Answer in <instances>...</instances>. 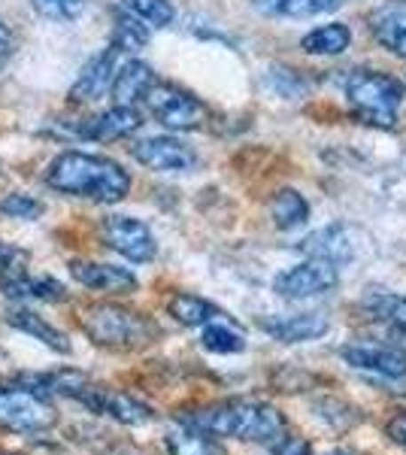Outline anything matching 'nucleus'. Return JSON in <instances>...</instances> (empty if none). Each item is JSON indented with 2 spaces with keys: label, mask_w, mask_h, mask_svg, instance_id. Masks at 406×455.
<instances>
[{
  "label": "nucleus",
  "mask_w": 406,
  "mask_h": 455,
  "mask_svg": "<svg viewBox=\"0 0 406 455\" xmlns=\"http://www.w3.org/2000/svg\"><path fill=\"white\" fill-rule=\"evenodd\" d=\"M143 104L152 113V119L170 131H197L206 122L203 100H197L186 88L161 83V79L149 85V92L143 94Z\"/></svg>",
  "instance_id": "obj_6"
},
{
  "label": "nucleus",
  "mask_w": 406,
  "mask_h": 455,
  "mask_svg": "<svg viewBox=\"0 0 406 455\" xmlns=\"http://www.w3.org/2000/svg\"><path fill=\"white\" fill-rule=\"evenodd\" d=\"M176 422L206 431V435L219 440L231 437V440H243V443H267V446L288 431V419L283 410L261 398H225V401L201 403V407L179 413Z\"/></svg>",
  "instance_id": "obj_1"
},
{
  "label": "nucleus",
  "mask_w": 406,
  "mask_h": 455,
  "mask_svg": "<svg viewBox=\"0 0 406 455\" xmlns=\"http://www.w3.org/2000/svg\"><path fill=\"white\" fill-rule=\"evenodd\" d=\"M119 55H122L119 49L109 43L100 55H94L92 61L85 64L83 73H79V79L70 88L73 104H92V100H98V98H103V94L109 92L115 70H119Z\"/></svg>",
  "instance_id": "obj_14"
},
{
  "label": "nucleus",
  "mask_w": 406,
  "mask_h": 455,
  "mask_svg": "<svg viewBox=\"0 0 406 455\" xmlns=\"http://www.w3.org/2000/svg\"><path fill=\"white\" fill-rule=\"evenodd\" d=\"M298 252H304L306 259H322V261H330V264H346L352 261V237H349V228L343 225H328L322 231L309 234L298 243Z\"/></svg>",
  "instance_id": "obj_18"
},
{
  "label": "nucleus",
  "mask_w": 406,
  "mask_h": 455,
  "mask_svg": "<svg viewBox=\"0 0 406 455\" xmlns=\"http://www.w3.org/2000/svg\"><path fill=\"white\" fill-rule=\"evenodd\" d=\"M43 180L52 192L85 197L94 204H119L131 192V173L119 161L88 152H61L46 167Z\"/></svg>",
  "instance_id": "obj_2"
},
{
  "label": "nucleus",
  "mask_w": 406,
  "mask_h": 455,
  "mask_svg": "<svg viewBox=\"0 0 406 455\" xmlns=\"http://www.w3.org/2000/svg\"><path fill=\"white\" fill-rule=\"evenodd\" d=\"M131 156L158 173H186L197 164V152L176 137H146L131 146Z\"/></svg>",
  "instance_id": "obj_10"
},
{
  "label": "nucleus",
  "mask_w": 406,
  "mask_h": 455,
  "mask_svg": "<svg viewBox=\"0 0 406 455\" xmlns=\"http://www.w3.org/2000/svg\"><path fill=\"white\" fill-rule=\"evenodd\" d=\"M252 6L270 19H309L339 10L343 0H252Z\"/></svg>",
  "instance_id": "obj_22"
},
{
  "label": "nucleus",
  "mask_w": 406,
  "mask_h": 455,
  "mask_svg": "<svg viewBox=\"0 0 406 455\" xmlns=\"http://www.w3.org/2000/svg\"><path fill=\"white\" fill-rule=\"evenodd\" d=\"M83 331L94 347L115 349V352H131L143 349L158 337V325L149 315L131 310L122 304H94L88 307L79 319Z\"/></svg>",
  "instance_id": "obj_3"
},
{
  "label": "nucleus",
  "mask_w": 406,
  "mask_h": 455,
  "mask_svg": "<svg viewBox=\"0 0 406 455\" xmlns=\"http://www.w3.org/2000/svg\"><path fill=\"white\" fill-rule=\"evenodd\" d=\"M0 455H10V452H0Z\"/></svg>",
  "instance_id": "obj_38"
},
{
  "label": "nucleus",
  "mask_w": 406,
  "mask_h": 455,
  "mask_svg": "<svg viewBox=\"0 0 406 455\" xmlns=\"http://www.w3.org/2000/svg\"><path fill=\"white\" fill-rule=\"evenodd\" d=\"M315 410H319V416L328 425H334V428H352V425L361 422V413L352 403L346 401H337V398H324L315 403Z\"/></svg>",
  "instance_id": "obj_32"
},
{
  "label": "nucleus",
  "mask_w": 406,
  "mask_h": 455,
  "mask_svg": "<svg viewBox=\"0 0 406 455\" xmlns=\"http://www.w3.org/2000/svg\"><path fill=\"white\" fill-rule=\"evenodd\" d=\"M167 313L173 315V322H179L182 328H203L206 322L225 315L212 300H206L201 295H188V291H179L167 300Z\"/></svg>",
  "instance_id": "obj_23"
},
{
  "label": "nucleus",
  "mask_w": 406,
  "mask_h": 455,
  "mask_svg": "<svg viewBox=\"0 0 406 455\" xmlns=\"http://www.w3.org/2000/svg\"><path fill=\"white\" fill-rule=\"evenodd\" d=\"M143 128V116H139L137 107H109L103 113L92 116V119L79 122L76 128V137L83 140H92V143H115V140H124V137L137 134Z\"/></svg>",
  "instance_id": "obj_12"
},
{
  "label": "nucleus",
  "mask_w": 406,
  "mask_h": 455,
  "mask_svg": "<svg viewBox=\"0 0 406 455\" xmlns=\"http://www.w3.org/2000/svg\"><path fill=\"white\" fill-rule=\"evenodd\" d=\"M386 437H388L394 446H401V450H406V410H401V413H394V416H391V419L386 422Z\"/></svg>",
  "instance_id": "obj_35"
},
{
  "label": "nucleus",
  "mask_w": 406,
  "mask_h": 455,
  "mask_svg": "<svg viewBox=\"0 0 406 455\" xmlns=\"http://www.w3.org/2000/svg\"><path fill=\"white\" fill-rule=\"evenodd\" d=\"M149 43V31H146L143 21H137L134 16H119L113 25V46L119 49V52H139V49Z\"/></svg>",
  "instance_id": "obj_29"
},
{
  "label": "nucleus",
  "mask_w": 406,
  "mask_h": 455,
  "mask_svg": "<svg viewBox=\"0 0 406 455\" xmlns=\"http://www.w3.org/2000/svg\"><path fill=\"white\" fill-rule=\"evenodd\" d=\"M201 347L206 352H216V355H237V352L246 349V334L231 319L219 315V319L206 322L201 328Z\"/></svg>",
  "instance_id": "obj_24"
},
{
  "label": "nucleus",
  "mask_w": 406,
  "mask_h": 455,
  "mask_svg": "<svg viewBox=\"0 0 406 455\" xmlns=\"http://www.w3.org/2000/svg\"><path fill=\"white\" fill-rule=\"evenodd\" d=\"M28 261H31V255H28L25 249L16 246V243H6V240H0V283L12 280V276H19V274H25Z\"/></svg>",
  "instance_id": "obj_33"
},
{
  "label": "nucleus",
  "mask_w": 406,
  "mask_h": 455,
  "mask_svg": "<svg viewBox=\"0 0 406 455\" xmlns=\"http://www.w3.org/2000/svg\"><path fill=\"white\" fill-rule=\"evenodd\" d=\"M0 291L10 300H19V304H25V300H36V304H61V300H68V285L52 280V276H34L31 270L12 276V280H4Z\"/></svg>",
  "instance_id": "obj_19"
},
{
  "label": "nucleus",
  "mask_w": 406,
  "mask_h": 455,
  "mask_svg": "<svg viewBox=\"0 0 406 455\" xmlns=\"http://www.w3.org/2000/svg\"><path fill=\"white\" fill-rule=\"evenodd\" d=\"M270 219L279 231H294V228H300L309 219L306 197L300 192H294V188H279L270 201Z\"/></svg>",
  "instance_id": "obj_25"
},
{
  "label": "nucleus",
  "mask_w": 406,
  "mask_h": 455,
  "mask_svg": "<svg viewBox=\"0 0 406 455\" xmlns=\"http://www.w3.org/2000/svg\"><path fill=\"white\" fill-rule=\"evenodd\" d=\"M264 334L276 343H313L328 334V319L319 313H300V315H267L258 322Z\"/></svg>",
  "instance_id": "obj_16"
},
{
  "label": "nucleus",
  "mask_w": 406,
  "mask_h": 455,
  "mask_svg": "<svg viewBox=\"0 0 406 455\" xmlns=\"http://www.w3.org/2000/svg\"><path fill=\"white\" fill-rule=\"evenodd\" d=\"M164 450L167 455H225V446H221L219 437L191 428V425H182V422H176V428L167 431Z\"/></svg>",
  "instance_id": "obj_21"
},
{
  "label": "nucleus",
  "mask_w": 406,
  "mask_h": 455,
  "mask_svg": "<svg viewBox=\"0 0 406 455\" xmlns=\"http://www.w3.org/2000/svg\"><path fill=\"white\" fill-rule=\"evenodd\" d=\"M155 83V73L149 64L143 61H128L115 70L109 94L119 107H134L137 100H143V94L149 92V85Z\"/></svg>",
  "instance_id": "obj_20"
},
{
  "label": "nucleus",
  "mask_w": 406,
  "mask_h": 455,
  "mask_svg": "<svg viewBox=\"0 0 406 455\" xmlns=\"http://www.w3.org/2000/svg\"><path fill=\"white\" fill-rule=\"evenodd\" d=\"M364 310L370 319L386 322L391 331L406 334V295H388V291H376L364 298Z\"/></svg>",
  "instance_id": "obj_26"
},
{
  "label": "nucleus",
  "mask_w": 406,
  "mask_h": 455,
  "mask_svg": "<svg viewBox=\"0 0 406 455\" xmlns=\"http://www.w3.org/2000/svg\"><path fill=\"white\" fill-rule=\"evenodd\" d=\"M43 201H36L34 195H21V192H12L0 201V212L10 219H21V222H34V219L43 216Z\"/></svg>",
  "instance_id": "obj_31"
},
{
  "label": "nucleus",
  "mask_w": 406,
  "mask_h": 455,
  "mask_svg": "<svg viewBox=\"0 0 406 455\" xmlns=\"http://www.w3.org/2000/svg\"><path fill=\"white\" fill-rule=\"evenodd\" d=\"M12 52H16V34L0 21V70L6 68V61L12 58Z\"/></svg>",
  "instance_id": "obj_36"
},
{
  "label": "nucleus",
  "mask_w": 406,
  "mask_h": 455,
  "mask_svg": "<svg viewBox=\"0 0 406 455\" xmlns=\"http://www.w3.org/2000/svg\"><path fill=\"white\" fill-rule=\"evenodd\" d=\"M31 6L49 21H76L88 10V0H31Z\"/></svg>",
  "instance_id": "obj_30"
},
{
  "label": "nucleus",
  "mask_w": 406,
  "mask_h": 455,
  "mask_svg": "<svg viewBox=\"0 0 406 455\" xmlns=\"http://www.w3.org/2000/svg\"><path fill=\"white\" fill-rule=\"evenodd\" d=\"M352 43V31L346 25H324V28H315L309 31L304 40H300V49L306 55H339L346 52Z\"/></svg>",
  "instance_id": "obj_27"
},
{
  "label": "nucleus",
  "mask_w": 406,
  "mask_h": 455,
  "mask_svg": "<svg viewBox=\"0 0 406 455\" xmlns=\"http://www.w3.org/2000/svg\"><path fill=\"white\" fill-rule=\"evenodd\" d=\"M339 358L349 368L376 373L386 379H401L406 377V352L397 347H382V343H346L339 347Z\"/></svg>",
  "instance_id": "obj_11"
},
{
  "label": "nucleus",
  "mask_w": 406,
  "mask_h": 455,
  "mask_svg": "<svg viewBox=\"0 0 406 455\" xmlns=\"http://www.w3.org/2000/svg\"><path fill=\"white\" fill-rule=\"evenodd\" d=\"M328 455H355V452H349V450H334V452H328Z\"/></svg>",
  "instance_id": "obj_37"
},
{
  "label": "nucleus",
  "mask_w": 406,
  "mask_h": 455,
  "mask_svg": "<svg viewBox=\"0 0 406 455\" xmlns=\"http://www.w3.org/2000/svg\"><path fill=\"white\" fill-rule=\"evenodd\" d=\"M70 276L85 289L100 291V295H131L139 285L128 267L100 261H70Z\"/></svg>",
  "instance_id": "obj_13"
},
{
  "label": "nucleus",
  "mask_w": 406,
  "mask_h": 455,
  "mask_svg": "<svg viewBox=\"0 0 406 455\" xmlns=\"http://www.w3.org/2000/svg\"><path fill=\"white\" fill-rule=\"evenodd\" d=\"M406 85L391 73L355 70L346 79V98L358 122L370 128L391 131L397 124V109L403 104Z\"/></svg>",
  "instance_id": "obj_4"
},
{
  "label": "nucleus",
  "mask_w": 406,
  "mask_h": 455,
  "mask_svg": "<svg viewBox=\"0 0 406 455\" xmlns=\"http://www.w3.org/2000/svg\"><path fill=\"white\" fill-rule=\"evenodd\" d=\"M339 283V267L322 259H306L294 267L283 270V274L273 280L276 295H283L288 300H304V298H319L334 291Z\"/></svg>",
  "instance_id": "obj_8"
},
{
  "label": "nucleus",
  "mask_w": 406,
  "mask_h": 455,
  "mask_svg": "<svg viewBox=\"0 0 406 455\" xmlns=\"http://www.w3.org/2000/svg\"><path fill=\"white\" fill-rule=\"evenodd\" d=\"M6 325L16 328V331L31 337V340H36V343H43V347L52 349V352H61V355H68V352L73 349L70 337L64 334L58 325H52L46 315L31 310V307H12V310L6 313Z\"/></svg>",
  "instance_id": "obj_17"
},
{
  "label": "nucleus",
  "mask_w": 406,
  "mask_h": 455,
  "mask_svg": "<svg viewBox=\"0 0 406 455\" xmlns=\"http://www.w3.org/2000/svg\"><path fill=\"white\" fill-rule=\"evenodd\" d=\"M373 40L391 55L406 58V0H386L367 16Z\"/></svg>",
  "instance_id": "obj_15"
},
{
  "label": "nucleus",
  "mask_w": 406,
  "mask_h": 455,
  "mask_svg": "<svg viewBox=\"0 0 406 455\" xmlns=\"http://www.w3.org/2000/svg\"><path fill=\"white\" fill-rule=\"evenodd\" d=\"M73 401L83 403V407L92 410V413L107 416V419H113L119 425H131V428L149 425L155 419V410L146 401H139V398H134V395L122 392V388L98 386V383H92V379L79 388V395Z\"/></svg>",
  "instance_id": "obj_7"
},
{
  "label": "nucleus",
  "mask_w": 406,
  "mask_h": 455,
  "mask_svg": "<svg viewBox=\"0 0 406 455\" xmlns=\"http://www.w3.org/2000/svg\"><path fill=\"white\" fill-rule=\"evenodd\" d=\"M100 237L113 252H119L122 259L134 264L152 261L155 252H158V243H155V234L149 231V225L134 216H107L100 225Z\"/></svg>",
  "instance_id": "obj_9"
},
{
  "label": "nucleus",
  "mask_w": 406,
  "mask_h": 455,
  "mask_svg": "<svg viewBox=\"0 0 406 455\" xmlns=\"http://www.w3.org/2000/svg\"><path fill=\"white\" fill-rule=\"evenodd\" d=\"M270 455H315L313 452V443L300 435H279L276 440L270 443Z\"/></svg>",
  "instance_id": "obj_34"
},
{
  "label": "nucleus",
  "mask_w": 406,
  "mask_h": 455,
  "mask_svg": "<svg viewBox=\"0 0 406 455\" xmlns=\"http://www.w3.org/2000/svg\"><path fill=\"white\" fill-rule=\"evenodd\" d=\"M122 10L149 28H167L173 21V4L170 0H122Z\"/></svg>",
  "instance_id": "obj_28"
},
{
  "label": "nucleus",
  "mask_w": 406,
  "mask_h": 455,
  "mask_svg": "<svg viewBox=\"0 0 406 455\" xmlns=\"http://www.w3.org/2000/svg\"><path fill=\"white\" fill-rule=\"evenodd\" d=\"M58 425V407L21 383H0V428L12 435H46Z\"/></svg>",
  "instance_id": "obj_5"
}]
</instances>
